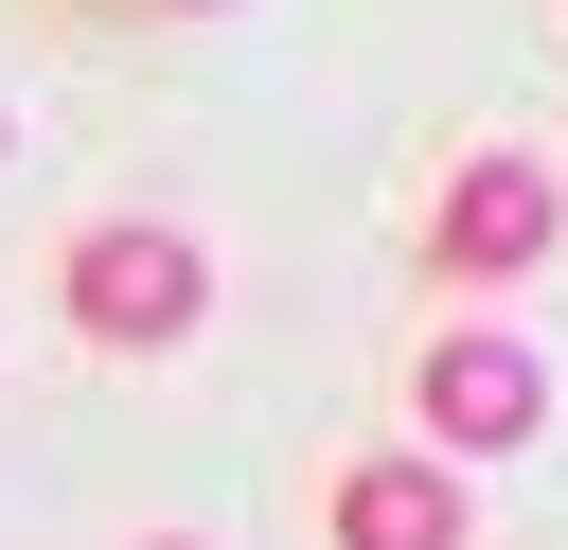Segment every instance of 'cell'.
<instances>
[{"label":"cell","mask_w":568,"mask_h":550,"mask_svg":"<svg viewBox=\"0 0 568 550\" xmlns=\"http://www.w3.org/2000/svg\"><path fill=\"white\" fill-rule=\"evenodd\" d=\"M53 302H71L89 355H178V337L213 319V248H195L178 213H89L71 266H53Z\"/></svg>","instance_id":"cell-1"},{"label":"cell","mask_w":568,"mask_h":550,"mask_svg":"<svg viewBox=\"0 0 568 550\" xmlns=\"http://www.w3.org/2000/svg\"><path fill=\"white\" fill-rule=\"evenodd\" d=\"M408 426H426V461H515L532 426H550V373H532V337H497V319H444L426 355H408Z\"/></svg>","instance_id":"cell-2"},{"label":"cell","mask_w":568,"mask_h":550,"mask_svg":"<svg viewBox=\"0 0 568 550\" xmlns=\"http://www.w3.org/2000/svg\"><path fill=\"white\" fill-rule=\"evenodd\" d=\"M426 266H444V284H515V266H550V160L462 142V177L426 195Z\"/></svg>","instance_id":"cell-3"},{"label":"cell","mask_w":568,"mask_h":550,"mask_svg":"<svg viewBox=\"0 0 568 550\" xmlns=\"http://www.w3.org/2000/svg\"><path fill=\"white\" fill-rule=\"evenodd\" d=\"M320 532H337V550H479V497H462V461H426V444H373V461H337Z\"/></svg>","instance_id":"cell-4"},{"label":"cell","mask_w":568,"mask_h":550,"mask_svg":"<svg viewBox=\"0 0 568 550\" xmlns=\"http://www.w3.org/2000/svg\"><path fill=\"white\" fill-rule=\"evenodd\" d=\"M142 550H213V532H142Z\"/></svg>","instance_id":"cell-5"}]
</instances>
